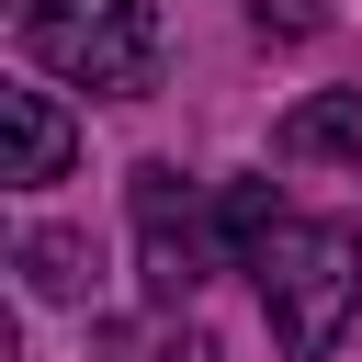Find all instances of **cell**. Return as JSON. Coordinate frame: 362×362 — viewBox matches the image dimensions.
Masks as SVG:
<instances>
[{
  "label": "cell",
  "instance_id": "cell-1",
  "mask_svg": "<svg viewBox=\"0 0 362 362\" xmlns=\"http://www.w3.org/2000/svg\"><path fill=\"white\" fill-rule=\"evenodd\" d=\"M260 272V317L283 339V362H328L362 317V238L328 215H283V238L249 260Z\"/></svg>",
  "mask_w": 362,
  "mask_h": 362
},
{
  "label": "cell",
  "instance_id": "cell-2",
  "mask_svg": "<svg viewBox=\"0 0 362 362\" xmlns=\"http://www.w3.org/2000/svg\"><path fill=\"white\" fill-rule=\"evenodd\" d=\"M11 34L34 68L102 90V102H136L158 90V57H170V23L158 0H11Z\"/></svg>",
  "mask_w": 362,
  "mask_h": 362
},
{
  "label": "cell",
  "instance_id": "cell-3",
  "mask_svg": "<svg viewBox=\"0 0 362 362\" xmlns=\"http://www.w3.org/2000/svg\"><path fill=\"white\" fill-rule=\"evenodd\" d=\"M124 215H136V283H147V305H192V283L215 272V238H204V204H192V181L170 170V158H147L136 181H124Z\"/></svg>",
  "mask_w": 362,
  "mask_h": 362
},
{
  "label": "cell",
  "instance_id": "cell-4",
  "mask_svg": "<svg viewBox=\"0 0 362 362\" xmlns=\"http://www.w3.org/2000/svg\"><path fill=\"white\" fill-rule=\"evenodd\" d=\"M68 158H79L68 102H57V90H34V79H11V90H0V181L45 192V181H68Z\"/></svg>",
  "mask_w": 362,
  "mask_h": 362
},
{
  "label": "cell",
  "instance_id": "cell-5",
  "mask_svg": "<svg viewBox=\"0 0 362 362\" xmlns=\"http://www.w3.org/2000/svg\"><path fill=\"white\" fill-rule=\"evenodd\" d=\"M272 158H294V170H317V158H362V90H317V102H294V113L272 124Z\"/></svg>",
  "mask_w": 362,
  "mask_h": 362
},
{
  "label": "cell",
  "instance_id": "cell-6",
  "mask_svg": "<svg viewBox=\"0 0 362 362\" xmlns=\"http://www.w3.org/2000/svg\"><path fill=\"white\" fill-rule=\"evenodd\" d=\"M23 283L45 294V305H90V238L79 226H23Z\"/></svg>",
  "mask_w": 362,
  "mask_h": 362
},
{
  "label": "cell",
  "instance_id": "cell-7",
  "mask_svg": "<svg viewBox=\"0 0 362 362\" xmlns=\"http://www.w3.org/2000/svg\"><path fill=\"white\" fill-rule=\"evenodd\" d=\"M272 238H283V192H272V181H226V192H215V249H226V260H260Z\"/></svg>",
  "mask_w": 362,
  "mask_h": 362
},
{
  "label": "cell",
  "instance_id": "cell-8",
  "mask_svg": "<svg viewBox=\"0 0 362 362\" xmlns=\"http://www.w3.org/2000/svg\"><path fill=\"white\" fill-rule=\"evenodd\" d=\"M147 362H226V351H215V328H170V339H158Z\"/></svg>",
  "mask_w": 362,
  "mask_h": 362
}]
</instances>
